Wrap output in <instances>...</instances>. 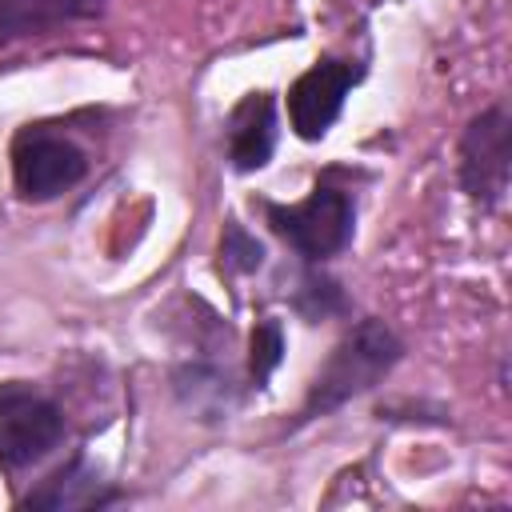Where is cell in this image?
Returning a JSON list of instances; mask_svg holds the SVG:
<instances>
[{
    "label": "cell",
    "mask_w": 512,
    "mask_h": 512,
    "mask_svg": "<svg viewBox=\"0 0 512 512\" xmlns=\"http://www.w3.org/2000/svg\"><path fill=\"white\" fill-rule=\"evenodd\" d=\"M400 356H404V340L384 320H376V316L356 320L340 336V344L328 352L320 372L312 376L308 396H304V420L328 416V412L344 408L348 400L372 392L400 364Z\"/></svg>",
    "instance_id": "cell-1"
},
{
    "label": "cell",
    "mask_w": 512,
    "mask_h": 512,
    "mask_svg": "<svg viewBox=\"0 0 512 512\" xmlns=\"http://www.w3.org/2000/svg\"><path fill=\"white\" fill-rule=\"evenodd\" d=\"M264 220L304 260L320 264V260L340 256L352 244V236H356V200H352L348 188L320 180L308 192V200H300V204H272L268 200Z\"/></svg>",
    "instance_id": "cell-2"
},
{
    "label": "cell",
    "mask_w": 512,
    "mask_h": 512,
    "mask_svg": "<svg viewBox=\"0 0 512 512\" xmlns=\"http://www.w3.org/2000/svg\"><path fill=\"white\" fill-rule=\"evenodd\" d=\"M88 172L84 148L56 132L52 124H24L12 136V184L20 200H52L68 188H76Z\"/></svg>",
    "instance_id": "cell-3"
},
{
    "label": "cell",
    "mask_w": 512,
    "mask_h": 512,
    "mask_svg": "<svg viewBox=\"0 0 512 512\" xmlns=\"http://www.w3.org/2000/svg\"><path fill=\"white\" fill-rule=\"evenodd\" d=\"M64 440V412L24 380L0 384V468L20 472Z\"/></svg>",
    "instance_id": "cell-4"
},
{
    "label": "cell",
    "mask_w": 512,
    "mask_h": 512,
    "mask_svg": "<svg viewBox=\"0 0 512 512\" xmlns=\"http://www.w3.org/2000/svg\"><path fill=\"white\" fill-rule=\"evenodd\" d=\"M512 176V120L504 104L484 108L460 136V188L484 212L500 208Z\"/></svg>",
    "instance_id": "cell-5"
},
{
    "label": "cell",
    "mask_w": 512,
    "mask_h": 512,
    "mask_svg": "<svg viewBox=\"0 0 512 512\" xmlns=\"http://www.w3.org/2000/svg\"><path fill=\"white\" fill-rule=\"evenodd\" d=\"M356 84H360V68L352 60H336V56L316 60L288 88V128L308 144L324 140L328 128L340 120L344 100Z\"/></svg>",
    "instance_id": "cell-6"
},
{
    "label": "cell",
    "mask_w": 512,
    "mask_h": 512,
    "mask_svg": "<svg viewBox=\"0 0 512 512\" xmlns=\"http://www.w3.org/2000/svg\"><path fill=\"white\" fill-rule=\"evenodd\" d=\"M276 152V96L248 92L228 112V160L236 172H260Z\"/></svg>",
    "instance_id": "cell-7"
},
{
    "label": "cell",
    "mask_w": 512,
    "mask_h": 512,
    "mask_svg": "<svg viewBox=\"0 0 512 512\" xmlns=\"http://www.w3.org/2000/svg\"><path fill=\"white\" fill-rule=\"evenodd\" d=\"M108 0H0V44L104 16Z\"/></svg>",
    "instance_id": "cell-8"
},
{
    "label": "cell",
    "mask_w": 512,
    "mask_h": 512,
    "mask_svg": "<svg viewBox=\"0 0 512 512\" xmlns=\"http://www.w3.org/2000/svg\"><path fill=\"white\" fill-rule=\"evenodd\" d=\"M116 500H120V492L108 488L100 480V472L84 456H72L60 472H52L20 504L24 508H52V512H60V508H104V504H116Z\"/></svg>",
    "instance_id": "cell-9"
},
{
    "label": "cell",
    "mask_w": 512,
    "mask_h": 512,
    "mask_svg": "<svg viewBox=\"0 0 512 512\" xmlns=\"http://www.w3.org/2000/svg\"><path fill=\"white\" fill-rule=\"evenodd\" d=\"M260 264H264V244L240 220H228L224 232H220V268L228 276H248Z\"/></svg>",
    "instance_id": "cell-10"
},
{
    "label": "cell",
    "mask_w": 512,
    "mask_h": 512,
    "mask_svg": "<svg viewBox=\"0 0 512 512\" xmlns=\"http://www.w3.org/2000/svg\"><path fill=\"white\" fill-rule=\"evenodd\" d=\"M284 360V328L280 320L264 316L256 328H252V340H248V368H252V384L264 388L268 376L280 368Z\"/></svg>",
    "instance_id": "cell-11"
},
{
    "label": "cell",
    "mask_w": 512,
    "mask_h": 512,
    "mask_svg": "<svg viewBox=\"0 0 512 512\" xmlns=\"http://www.w3.org/2000/svg\"><path fill=\"white\" fill-rule=\"evenodd\" d=\"M296 312L308 320H328L336 312H344V292L336 280L328 276H304L300 292H296Z\"/></svg>",
    "instance_id": "cell-12"
}]
</instances>
